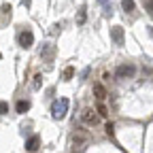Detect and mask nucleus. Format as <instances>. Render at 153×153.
Segmentation results:
<instances>
[{
	"label": "nucleus",
	"instance_id": "1",
	"mask_svg": "<svg viewBox=\"0 0 153 153\" xmlns=\"http://www.w3.org/2000/svg\"><path fill=\"white\" fill-rule=\"evenodd\" d=\"M68 98H60V100H55L51 104V115H53V119H64L66 117V113H68Z\"/></svg>",
	"mask_w": 153,
	"mask_h": 153
},
{
	"label": "nucleus",
	"instance_id": "2",
	"mask_svg": "<svg viewBox=\"0 0 153 153\" xmlns=\"http://www.w3.org/2000/svg\"><path fill=\"white\" fill-rule=\"evenodd\" d=\"M115 74H117L119 79H132V76L136 74V68H134V64H119Z\"/></svg>",
	"mask_w": 153,
	"mask_h": 153
},
{
	"label": "nucleus",
	"instance_id": "3",
	"mask_svg": "<svg viewBox=\"0 0 153 153\" xmlns=\"http://www.w3.org/2000/svg\"><path fill=\"white\" fill-rule=\"evenodd\" d=\"M81 119H83L85 126H96V123L100 121V115L96 113L94 108H85V111L81 113Z\"/></svg>",
	"mask_w": 153,
	"mask_h": 153
},
{
	"label": "nucleus",
	"instance_id": "4",
	"mask_svg": "<svg viewBox=\"0 0 153 153\" xmlns=\"http://www.w3.org/2000/svg\"><path fill=\"white\" fill-rule=\"evenodd\" d=\"M34 45V34L30 30H22L19 32V47L22 49H30Z\"/></svg>",
	"mask_w": 153,
	"mask_h": 153
},
{
	"label": "nucleus",
	"instance_id": "5",
	"mask_svg": "<svg viewBox=\"0 0 153 153\" xmlns=\"http://www.w3.org/2000/svg\"><path fill=\"white\" fill-rule=\"evenodd\" d=\"M41 57H43L45 62H51L53 57H55V45H51V43L43 45V47H41Z\"/></svg>",
	"mask_w": 153,
	"mask_h": 153
},
{
	"label": "nucleus",
	"instance_id": "6",
	"mask_svg": "<svg viewBox=\"0 0 153 153\" xmlns=\"http://www.w3.org/2000/svg\"><path fill=\"white\" fill-rule=\"evenodd\" d=\"M111 38L115 45H123V28L121 26H113L111 28Z\"/></svg>",
	"mask_w": 153,
	"mask_h": 153
},
{
	"label": "nucleus",
	"instance_id": "7",
	"mask_svg": "<svg viewBox=\"0 0 153 153\" xmlns=\"http://www.w3.org/2000/svg\"><path fill=\"white\" fill-rule=\"evenodd\" d=\"M94 96L98 98V102H104V98H106V87H104L102 83H94Z\"/></svg>",
	"mask_w": 153,
	"mask_h": 153
},
{
	"label": "nucleus",
	"instance_id": "8",
	"mask_svg": "<svg viewBox=\"0 0 153 153\" xmlns=\"http://www.w3.org/2000/svg\"><path fill=\"white\" fill-rule=\"evenodd\" d=\"M38 147H41V138H38V136H30V138L26 140V151L34 153Z\"/></svg>",
	"mask_w": 153,
	"mask_h": 153
},
{
	"label": "nucleus",
	"instance_id": "9",
	"mask_svg": "<svg viewBox=\"0 0 153 153\" xmlns=\"http://www.w3.org/2000/svg\"><path fill=\"white\" fill-rule=\"evenodd\" d=\"M85 22H87V9H85V7H81L79 11H76V24L83 26Z\"/></svg>",
	"mask_w": 153,
	"mask_h": 153
},
{
	"label": "nucleus",
	"instance_id": "10",
	"mask_svg": "<svg viewBox=\"0 0 153 153\" xmlns=\"http://www.w3.org/2000/svg\"><path fill=\"white\" fill-rule=\"evenodd\" d=\"M121 7H123L126 13H134V9H136V2H134V0H123Z\"/></svg>",
	"mask_w": 153,
	"mask_h": 153
},
{
	"label": "nucleus",
	"instance_id": "11",
	"mask_svg": "<svg viewBox=\"0 0 153 153\" xmlns=\"http://www.w3.org/2000/svg\"><path fill=\"white\" fill-rule=\"evenodd\" d=\"M30 111V102L28 100H19L17 102V113H28Z\"/></svg>",
	"mask_w": 153,
	"mask_h": 153
},
{
	"label": "nucleus",
	"instance_id": "12",
	"mask_svg": "<svg viewBox=\"0 0 153 153\" xmlns=\"http://www.w3.org/2000/svg\"><path fill=\"white\" fill-rule=\"evenodd\" d=\"M72 76H74V68H72V66H66L64 72H62V79H64V81H70Z\"/></svg>",
	"mask_w": 153,
	"mask_h": 153
},
{
	"label": "nucleus",
	"instance_id": "13",
	"mask_svg": "<svg viewBox=\"0 0 153 153\" xmlns=\"http://www.w3.org/2000/svg\"><path fill=\"white\" fill-rule=\"evenodd\" d=\"M96 113H98L100 117H108V108L104 106V102H98V106H96Z\"/></svg>",
	"mask_w": 153,
	"mask_h": 153
},
{
	"label": "nucleus",
	"instance_id": "14",
	"mask_svg": "<svg viewBox=\"0 0 153 153\" xmlns=\"http://www.w3.org/2000/svg\"><path fill=\"white\" fill-rule=\"evenodd\" d=\"M100 4H104V15H106V17L113 15V7L108 4V0H100Z\"/></svg>",
	"mask_w": 153,
	"mask_h": 153
},
{
	"label": "nucleus",
	"instance_id": "15",
	"mask_svg": "<svg viewBox=\"0 0 153 153\" xmlns=\"http://www.w3.org/2000/svg\"><path fill=\"white\" fill-rule=\"evenodd\" d=\"M143 4H145V11L153 15V0H143Z\"/></svg>",
	"mask_w": 153,
	"mask_h": 153
},
{
	"label": "nucleus",
	"instance_id": "16",
	"mask_svg": "<svg viewBox=\"0 0 153 153\" xmlns=\"http://www.w3.org/2000/svg\"><path fill=\"white\" fill-rule=\"evenodd\" d=\"M41 79H43L41 74H36V76H34V83H32V87H34V89H41V83H43Z\"/></svg>",
	"mask_w": 153,
	"mask_h": 153
},
{
	"label": "nucleus",
	"instance_id": "17",
	"mask_svg": "<svg viewBox=\"0 0 153 153\" xmlns=\"http://www.w3.org/2000/svg\"><path fill=\"white\" fill-rule=\"evenodd\" d=\"M7 113H9V102L0 100V115H7Z\"/></svg>",
	"mask_w": 153,
	"mask_h": 153
},
{
	"label": "nucleus",
	"instance_id": "18",
	"mask_svg": "<svg viewBox=\"0 0 153 153\" xmlns=\"http://www.w3.org/2000/svg\"><path fill=\"white\" fill-rule=\"evenodd\" d=\"M106 134H108L111 138L115 136V126H113V123H106Z\"/></svg>",
	"mask_w": 153,
	"mask_h": 153
},
{
	"label": "nucleus",
	"instance_id": "19",
	"mask_svg": "<svg viewBox=\"0 0 153 153\" xmlns=\"http://www.w3.org/2000/svg\"><path fill=\"white\" fill-rule=\"evenodd\" d=\"M87 74H89V68H85V70H83V72H81V81H83V79H85V76H87Z\"/></svg>",
	"mask_w": 153,
	"mask_h": 153
},
{
	"label": "nucleus",
	"instance_id": "20",
	"mask_svg": "<svg viewBox=\"0 0 153 153\" xmlns=\"http://www.w3.org/2000/svg\"><path fill=\"white\" fill-rule=\"evenodd\" d=\"M149 36H151V38H153V28H149Z\"/></svg>",
	"mask_w": 153,
	"mask_h": 153
},
{
	"label": "nucleus",
	"instance_id": "21",
	"mask_svg": "<svg viewBox=\"0 0 153 153\" xmlns=\"http://www.w3.org/2000/svg\"><path fill=\"white\" fill-rule=\"evenodd\" d=\"M0 60H2V53H0Z\"/></svg>",
	"mask_w": 153,
	"mask_h": 153
}]
</instances>
